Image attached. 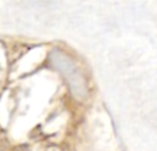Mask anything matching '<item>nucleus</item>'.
<instances>
[{
	"label": "nucleus",
	"instance_id": "obj_1",
	"mask_svg": "<svg viewBox=\"0 0 157 151\" xmlns=\"http://www.w3.org/2000/svg\"><path fill=\"white\" fill-rule=\"evenodd\" d=\"M50 62L54 66V69L58 71V74L67 81L71 92L75 98L82 99V98L86 96L85 76L77 66V64L74 62V59L67 52H64L62 50H58V48H54L50 52Z\"/></svg>",
	"mask_w": 157,
	"mask_h": 151
}]
</instances>
